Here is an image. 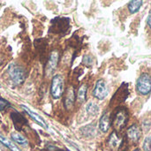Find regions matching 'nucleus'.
I'll return each mask as SVG.
<instances>
[{"mask_svg":"<svg viewBox=\"0 0 151 151\" xmlns=\"http://www.w3.org/2000/svg\"><path fill=\"white\" fill-rule=\"evenodd\" d=\"M83 63L86 65H92V58L90 57V56H88V55H86V56H84V58H83Z\"/></svg>","mask_w":151,"mask_h":151,"instance_id":"obj_20","label":"nucleus"},{"mask_svg":"<svg viewBox=\"0 0 151 151\" xmlns=\"http://www.w3.org/2000/svg\"><path fill=\"white\" fill-rule=\"evenodd\" d=\"M118 142H119L118 135L116 134V132H113V133L111 134L110 138H109V143H110V145H111V146L115 147V146H116V144L118 143Z\"/></svg>","mask_w":151,"mask_h":151,"instance_id":"obj_17","label":"nucleus"},{"mask_svg":"<svg viewBox=\"0 0 151 151\" xmlns=\"http://www.w3.org/2000/svg\"><path fill=\"white\" fill-rule=\"evenodd\" d=\"M11 137H12V139L15 142H17L18 144H19V145H21V146L26 147V146L28 144L27 140L25 137H23L21 134H18V133H12Z\"/></svg>","mask_w":151,"mask_h":151,"instance_id":"obj_11","label":"nucleus"},{"mask_svg":"<svg viewBox=\"0 0 151 151\" xmlns=\"http://www.w3.org/2000/svg\"><path fill=\"white\" fill-rule=\"evenodd\" d=\"M58 151H68V150H58Z\"/></svg>","mask_w":151,"mask_h":151,"instance_id":"obj_23","label":"nucleus"},{"mask_svg":"<svg viewBox=\"0 0 151 151\" xmlns=\"http://www.w3.org/2000/svg\"><path fill=\"white\" fill-rule=\"evenodd\" d=\"M9 106H10L9 102H8L7 100H5V99L2 98V97L0 96V111H4L5 108H7V107H9Z\"/></svg>","mask_w":151,"mask_h":151,"instance_id":"obj_19","label":"nucleus"},{"mask_svg":"<svg viewBox=\"0 0 151 151\" xmlns=\"http://www.w3.org/2000/svg\"><path fill=\"white\" fill-rule=\"evenodd\" d=\"M144 151H151V137H148L145 139L143 143Z\"/></svg>","mask_w":151,"mask_h":151,"instance_id":"obj_18","label":"nucleus"},{"mask_svg":"<svg viewBox=\"0 0 151 151\" xmlns=\"http://www.w3.org/2000/svg\"><path fill=\"white\" fill-rule=\"evenodd\" d=\"M128 121V112L123 108L119 107L116 110V112L112 119V125L118 131H121L127 125Z\"/></svg>","mask_w":151,"mask_h":151,"instance_id":"obj_1","label":"nucleus"},{"mask_svg":"<svg viewBox=\"0 0 151 151\" xmlns=\"http://www.w3.org/2000/svg\"><path fill=\"white\" fill-rule=\"evenodd\" d=\"M0 142H2L5 147H7L11 151H20V150L14 143H12L10 140L6 139L1 134H0Z\"/></svg>","mask_w":151,"mask_h":151,"instance_id":"obj_12","label":"nucleus"},{"mask_svg":"<svg viewBox=\"0 0 151 151\" xmlns=\"http://www.w3.org/2000/svg\"><path fill=\"white\" fill-rule=\"evenodd\" d=\"M58 58H59V55H58V52L57 50H54L50 53V59L48 61V65H47V67H46V75L50 76L51 75L57 66H58Z\"/></svg>","mask_w":151,"mask_h":151,"instance_id":"obj_6","label":"nucleus"},{"mask_svg":"<svg viewBox=\"0 0 151 151\" xmlns=\"http://www.w3.org/2000/svg\"><path fill=\"white\" fill-rule=\"evenodd\" d=\"M137 91L142 95H148L151 92V76L148 73L142 74L137 80Z\"/></svg>","mask_w":151,"mask_h":151,"instance_id":"obj_4","label":"nucleus"},{"mask_svg":"<svg viewBox=\"0 0 151 151\" xmlns=\"http://www.w3.org/2000/svg\"><path fill=\"white\" fill-rule=\"evenodd\" d=\"M93 95L96 98L99 100H103L107 96L108 90H107V87L104 80H99L96 82V87L93 91Z\"/></svg>","mask_w":151,"mask_h":151,"instance_id":"obj_5","label":"nucleus"},{"mask_svg":"<svg viewBox=\"0 0 151 151\" xmlns=\"http://www.w3.org/2000/svg\"><path fill=\"white\" fill-rule=\"evenodd\" d=\"M64 92V79L61 75L57 74L53 77L50 87V93L54 99L61 97Z\"/></svg>","mask_w":151,"mask_h":151,"instance_id":"obj_3","label":"nucleus"},{"mask_svg":"<svg viewBox=\"0 0 151 151\" xmlns=\"http://www.w3.org/2000/svg\"><path fill=\"white\" fill-rule=\"evenodd\" d=\"M8 73L12 82L16 85L21 84L25 80V72L24 70L16 64H12L8 67Z\"/></svg>","mask_w":151,"mask_h":151,"instance_id":"obj_2","label":"nucleus"},{"mask_svg":"<svg viewBox=\"0 0 151 151\" xmlns=\"http://www.w3.org/2000/svg\"><path fill=\"white\" fill-rule=\"evenodd\" d=\"M134 151H140V150H134Z\"/></svg>","mask_w":151,"mask_h":151,"instance_id":"obj_22","label":"nucleus"},{"mask_svg":"<svg viewBox=\"0 0 151 151\" xmlns=\"http://www.w3.org/2000/svg\"><path fill=\"white\" fill-rule=\"evenodd\" d=\"M127 135L128 137L129 140H131L133 142H139L141 135H142V132L140 127L137 125H133L132 127H130L127 132Z\"/></svg>","mask_w":151,"mask_h":151,"instance_id":"obj_7","label":"nucleus"},{"mask_svg":"<svg viewBox=\"0 0 151 151\" xmlns=\"http://www.w3.org/2000/svg\"><path fill=\"white\" fill-rule=\"evenodd\" d=\"M74 97H75V96H74L73 89L72 88H68L66 91V94H65V106L66 109H69L73 105Z\"/></svg>","mask_w":151,"mask_h":151,"instance_id":"obj_9","label":"nucleus"},{"mask_svg":"<svg viewBox=\"0 0 151 151\" xmlns=\"http://www.w3.org/2000/svg\"><path fill=\"white\" fill-rule=\"evenodd\" d=\"M12 120L14 125L16 126V128H18V126H20V127L24 125H26L27 123V121L25 119L24 117H22L19 113H15V114H12Z\"/></svg>","mask_w":151,"mask_h":151,"instance_id":"obj_13","label":"nucleus"},{"mask_svg":"<svg viewBox=\"0 0 151 151\" xmlns=\"http://www.w3.org/2000/svg\"><path fill=\"white\" fill-rule=\"evenodd\" d=\"M98 110H99L98 106L96 104H94V103H90L87 106V111L91 115H96L98 112Z\"/></svg>","mask_w":151,"mask_h":151,"instance_id":"obj_16","label":"nucleus"},{"mask_svg":"<svg viewBox=\"0 0 151 151\" xmlns=\"http://www.w3.org/2000/svg\"><path fill=\"white\" fill-rule=\"evenodd\" d=\"M21 107H22V109L34 119V120H35L40 126H42V127H44V128H48V127H47V124H46V122L44 121V119L40 116V115H38L37 113H35V111H32L30 109H28L27 106H25V105H21Z\"/></svg>","mask_w":151,"mask_h":151,"instance_id":"obj_8","label":"nucleus"},{"mask_svg":"<svg viewBox=\"0 0 151 151\" xmlns=\"http://www.w3.org/2000/svg\"><path fill=\"white\" fill-rule=\"evenodd\" d=\"M87 89H88V87H87L86 84L81 85V87L79 88V91H78V99H79L81 102H84V101L86 100Z\"/></svg>","mask_w":151,"mask_h":151,"instance_id":"obj_15","label":"nucleus"},{"mask_svg":"<svg viewBox=\"0 0 151 151\" xmlns=\"http://www.w3.org/2000/svg\"><path fill=\"white\" fill-rule=\"evenodd\" d=\"M142 1H131L129 4H128V9H129V12H131V13H135V12H137L139 10H140V8H141V6H142Z\"/></svg>","mask_w":151,"mask_h":151,"instance_id":"obj_14","label":"nucleus"},{"mask_svg":"<svg viewBox=\"0 0 151 151\" xmlns=\"http://www.w3.org/2000/svg\"><path fill=\"white\" fill-rule=\"evenodd\" d=\"M147 22H148L149 27L151 28V12H150V15H149V17H148V20H147Z\"/></svg>","mask_w":151,"mask_h":151,"instance_id":"obj_21","label":"nucleus"},{"mask_svg":"<svg viewBox=\"0 0 151 151\" xmlns=\"http://www.w3.org/2000/svg\"><path fill=\"white\" fill-rule=\"evenodd\" d=\"M111 127V122H110V118L107 113H104L99 122V128L103 133H106Z\"/></svg>","mask_w":151,"mask_h":151,"instance_id":"obj_10","label":"nucleus"}]
</instances>
